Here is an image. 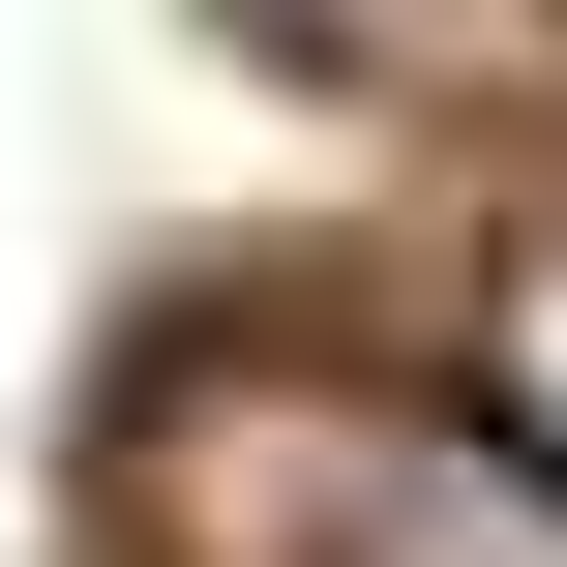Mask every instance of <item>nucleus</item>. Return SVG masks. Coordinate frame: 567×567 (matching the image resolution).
I'll return each mask as SVG.
<instances>
[{
  "instance_id": "nucleus-1",
  "label": "nucleus",
  "mask_w": 567,
  "mask_h": 567,
  "mask_svg": "<svg viewBox=\"0 0 567 567\" xmlns=\"http://www.w3.org/2000/svg\"><path fill=\"white\" fill-rule=\"evenodd\" d=\"M150 508H179V567H567V478L508 419H419L329 359H209L150 419Z\"/></svg>"
},
{
  "instance_id": "nucleus-2",
  "label": "nucleus",
  "mask_w": 567,
  "mask_h": 567,
  "mask_svg": "<svg viewBox=\"0 0 567 567\" xmlns=\"http://www.w3.org/2000/svg\"><path fill=\"white\" fill-rule=\"evenodd\" d=\"M478 419H508V449L567 478V209L508 239V299H478Z\"/></svg>"
}]
</instances>
